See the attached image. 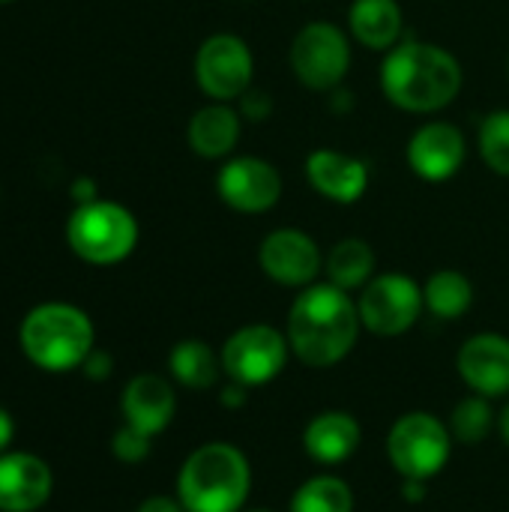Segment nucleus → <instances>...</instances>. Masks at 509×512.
<instances>
[{"mask_svg":"<svg viewBox=\"0 0 509 512\" xmlns=\"http://www.w3.org/2000/svg\"><path fill=\"white\" fill-rule=\"evenodd\" d=\"M360 330L363 321L357 300L333 282H315L303 288L294 297L285 321L291 354L309 369L339 366L357 348Z\"/></svg>","mask_w":509,"mask_h":512,"instance_id":"1","label":"nucleus"},{"mask_svg":"<svg viewBox=\"0 0 509 512\" xmlns=\"http://www.w3.org/2000/svg\"><path fill=\"white\" fill-rule=\"evenodd\" d=\"M384 96L408 114H435L447 108L465 81L462 63L441 45L402 39L381 60Z\"/></svg>","mask_w":509,"mask_h":512,"instance_id":"2","label":"nucleus"},{"mask_svg":"<svg viewBox=\"0 0 509 512\" xmlns=\"http://www.w3.org/2000/svg\"><path fill=\"white\" fill-rule=\"evenodd\" d=\"M252 492L249 456L228 441L195 447L177 471V498L186 512H240Z\"/></svg>","mask_w":509,"mask_h":512,"instance_id":"3","label":"nucleus"},{"mask_svg":"<svg viewBox=\"0 0 509 512\" xmlns=\"http://www.w3.org/2000/svg\"><path fill=\"white\" fill-rule=\"evenodd\" d=\"M18 339L24 357L51 375L81 369L96 348L90 315L72 303H42L30 309L21 321Z\"/></svg>","mask_w":509,"mask_h":512,"instance_id":"4","label":"nucleus"},{"mask_svg":"<svg viewBox=\"0 0 509 512\" xmlns=\"http://www.w3.org/2000/svg\"><path fill=\"white\" fill-rule=\"evenodd\" d=\"M66 240L81 261L93 267H111L135 252L138 222L123 204L96 198L75 207L66 222Z\"/></svg>","mask_w":509,"mask_h":512,"instance_id":"5","label":"nucleus"},{"mask_svg":"<svg viewBox=\"0 0 509 512\" xmlns=\"http://www.w3.org/2000/svg\"><path fill=\"white\" fill-rule=\"evenodd\" d=\"M453 444L447 420L429 411H408L387 432V459L402 480L429 483L450 465Z\"/></svg>","mask_w":509,"mask_h":512,"instance_id":"6","label":"nucleus"},{"mask_svg":"<svg viewBox=\"0 0 509 512\" xmlns=\"http://www.w3.org/2000/svg\"><path fill=\"white\" fill-rule=\"evenodd\" d=\"M222 372L228 381H237L249 390L273 384L291 357V345L285 330H276L273 324H246L237 327L225 345L219 348Z\"/></svg>","mask_w":509,"mask_h":512,"instance_id":"7","label":"nucleus"},{"mask_svg":"<svg viewBox=\"0 0 509 512\" xmlns=\"http://www.w3.org/2000/svg\"><path fill=\"white\" fill-rule=\"evenodd\" d=\"M297 81L309 90H336L351 69V39L333 21H309L297 30L288 51Z\"/></svg>","mask_w":509,"mask_h":512,"instance_id":"8","label":"nucleus"},{"mask_svg":"<svg viewBox=\"0 0 509 512\" xmlns=\"http://www.w3.org/2000/svg\"><path fill=\"white\" fill-rule=\"evenodd\" d=\"M363 330L381 339L405 336L426 312L423 285L408 273H375L357 297Z\"/></svg>","mask_w":509,"mask_h":512,"instance_id":"9","label":"nucleus"},{"mask_svg":"<svg viewBox=\"0 0 509 512\" xmlns=\"http://www.w3.org/2000/svg\"><path fill=\"white\" fill-rule=\"evenodd\" d=\"M255 78V57L237 33H213L195 54V81L210 102H237Z\"/></svg>","mask_w":509,"mask_h":512,"instance_id":"10","label":"nucleus"},{"mask_svg":"<svg viewBox=\"0 0 509 512\" xmlns=\"http://www.w3.org/2000/svg\"><path fill=\"white\" fill-rule=\"evenodd\" d=\"M258 267L270 282L303 291L318 282L324 255L312 234L300 228H276L258 246Z\"/></svg>","mask_w":509,"mask_h":512,"instance_id":"11","label":"nucleus"},{"mask_svg":"<svg viewBox=\"0 0 509 512\" xmlns=\"http://www.w3.org/2000/svg\"><path fill=\"white\" fill-rule=\"evenodd\" d=\"M219 198L243 216L267 213L282 198V174L261 156H234L216 174Z\"/></svg>","mask_w":509,"mask_h":512,"instance_id":"12","label":"nucleus"},{"mask_svg":"<svg viewBox=\"0 0 509 512\" xmlns=\"http://www.w3.org/2000/svg\"><path fill=\"white\" fill-rule=\"evenodd\" d=\"M465 135L447 120H429L408 138V165L426 183H447L465 165Z\"/></svg>","mask_w":509,"mask_h":512,"instance_id":"13","label":"nucleus"},{"mask_svg":"<svg viewBox=\"0 0 509 512\" xmlns=\"http://www.w3.org/2000/svg\"><path fill=\"white\" fill-rule=\"evenodd\" d=\"M456 372L477 396H509V339L504 333H477L465 339L456 354Z\"/></svg>","mask_w":509,"mask_h":512,"instance_id":"14","label":"nucleus"},{"mask_svg":"<svg viewBox=\"0 0 509 512\" xmlns=\"http://www.w3.org/2000/svg\"><path fill=\"white\" fill-rule=\"evenodd\" d=\"M303 171L309 186L333 204H357L369 189V165L333 147L312 150Z\"/></svg>","mask_w":509,"mask_h":512,"instance_id":"15","label":"nucleus"},{"mask_svg":"<svg viewBox=\"0 0 509 512\" xmlns=\"http://www.w3.org/2000/svg\"><path fill=\"white\" fill-rule=\"evenodd\" d=\"M120 411H123L126 426L156 438L174 423L177 393L168 378H162L156 372H141V375L129 378V384L123 387Z\"/></svg>","mask_w":509,"mask_h":512,"instance_id":"16","label":"nucleus"},{"mask_svg":"<svg viewBox=\"0 0 509 512\" xmlns=\"http://www.w3.org/2000/svg\"><path fill=\"white\" fill-rule=\"evenodd\" d=\"M54 474L33 453L0 456V512H36L51 498Z\"/></svg>","mask_w":509,"mask_h":512,"instance_id":"17","label":"nucleus"},{"mask_svg":"<svg viewBox=\"0 0 509 512\" xmlns=\"http://www.w3.org/2000/svg\"><path fill=\"white\" fill-rule=\"evenodd\" d=\"M363 444L360 420L351 411H321L303 429V453L324 468L345 465Z\"/></svg>","mask_w":509,"mask_h":512,"instance_id":"18","label":"nucleus"},{"mask_svg":"<svg viewBox=\"0 0 509 512\" xmlns=\"http://www.w3.org/2000/svg\"><path fill=\"white\" fill-rule=\"evenodd\" d=\"M240 117H243L240 108H234L231 102H210V105L198 108L186 126V141H189L192 153H198L201 159L231 156L240 141V132H243Z\"/></svg>","mask_w":509,"mask_h":512,"instance_id":"19","label":"nucleus"},{"mask_svg":"<svg viewBox=\"0 0 509 512\" xmlns=\"http://www.w3.org/2000/svg\"><path fill=\"white\" fill-rule=\"evenodd\" d=\"M348 30L369 51L387 54L402 42V6L396 0H354L348 9Z\"/></svg>","mask_w":509,"mask_h":512,"instance_id":"20","label":"nucleus"},{"mask_svg":"<svg viewBox=\"0 0 509 512\" xmlns=\"http://www.w3.org/2000/svg\"><path fill=\"white\" fill-rule=\"evenodd\" d=\"M168 372L186 390H213L225 375L222 357L204 339H180L168 354Z\"/></svg>","mask_w":509,"mask_h":512,"instance_id":"21","label":"nucleus"},{"mask_svg":"<svg viewBox=\"0 0 509 512\" xmlns=\"http://www.w3.org/2000/svg\"><path fill=\"white\" fill-rule=\"evenodd\" d=\"M375 249L360 240V237H345L339 240L327 255H324V273L327 282H333L336 288L354 294L363 291L372 276H375Z\"/></svg>","mask_w":509,"mask_h":512,"instance_id":"22","label":"nucleus"},{"mask_svg":"<svg viewBox=\"0 0 509 512\" xmlns=\"http://www.w3.org/2000/svg\"><path fill=\"white\" fill-rule=\"evenodd\" d=\"M423 303L438 321H459L474 306V285L459 270H438L423 282Z\"/></svg>","mask_w":509,"mask_h":512,"instance_id":"23","label":"nucleus"},{"mask_svg":"<svg viewBox=\"0 0 509 512\" xmlns=\"http://www.w3.org/2000/svg\"><path fill=\"white\" fill-rule=\"evenodd\" d=\"M288 512H354V489L339 474H315L297 486Z\"/></svg>","mask_w":509,"mask_h":512,"instance_id":"24","label":"nucleus"},{"mask_svg":"<svg viewBox=\"0 0 509 512\" xmlns=\"http://www.w3.org/2000/svg\"><path fill=\"white\" fill-rule=\"evenodd\" d=\"M447 426H450L456 444L477 447V444H483V441L495 432V426H498V411L492 408V399L471 393V396H465V399L450 411Z\"/></svg>","mask_w":509,"mask_h":512,"instance_id":"25","label":"nucleus"},{"mask_svg":"<svg viewBox=\"0 0 509 512\" xmlns=\"http://www.w3.org/2000/svg\"><path fill=\"white\" fill-rule=\"evenodd\" d=\"M477 147L492 174L509 177V108H498L483 117Z\"/></svg>","mask_w":509,"mask_h":512,"instance_id":"26","label":"nucleus"},{"mask_svg":"<svg viewBox=\"0 0 509 512\" xmlns=\"http://www.w3.org/2000/svg\"><path fill=\"white\" fill-rule=\"evenodd\" d=\"M150 450H153V438L138 432V429H132V426H126V423L111 438V453L123 465H141L150 456Z\"/></svg>","mask_w":509,"mask_h":512,"instance_id":"27","label":"nucleus"},{"mask_svg":"<svg viewBox=\"0 0 509 512\" xmlns=\"http://www.w3.org/2000/svg\"><path fill=\"white\" fill-rule=\"evenodd\" d=\"M237 102H240V114H243L246 120H255V123L267 120L270 111H273V99H270V93H264V90H252V87H249Z\"/></svg>","mask_w":509,"mask_h":512,"instance_id":"28","label":"nucleus"},{"mask_svg":"<svg viewBox=\"0 0 509 512\" xmlns=\"http://www.w3.org/2000/svg\"><path fill=\"white\" fill-rule=\"evenodd\" d=\"M81 369H84V375H87L90 381H105V378L114 372V360H111V354H108V351L93 348Z\"/></svg>","mask_w":509,"mask_h":512,"instance_id":"29","label":"nucleus"},{"mask_svg":"<svg viewBox=\"0 0 509 512\" xmlns=\"http://www.w3.org/2000/svg\"><path fill=\"white\" fill-rule=\"evenodd\" d=\"M246 402H249V387H243V384H237V381H228V384L219 390V405H222L225 411H240V408H246Z\"/></svg>","mask_w":509,"mask_h":512,"instance_id":"30","label":"nucleus"},{"mask_svg":"<svg viewBox=\"0 0 509 512\" xmlns=\"http://www.w3.org/2000/svg\"><path fill=\"white\" fill-rule=\"evenodd\" d=\"M135 512H186L183 510V504H180V498L174 495H150V498H144L141 504H138V510Z\"/></svg>","mask_w":509,"mask_h":512,"instance_id":"31","label":"nucleus"},{"mask_svg":"<svg viewBox=\"0 0 509 512\" xmlns=\"http://www.w3.org/2000/svg\"><path fill=\"white\" fill-rule=\"evenodd\" d=\"M426 480H402V498L408 501V504H423L426 501Z\"/></svg>","mask_w":509,"mask_h":512,"instance_id":"32","label":"nucleus"},{"mask_svg":"<svg viewBox=\"0 0 509 512\" xmlns=\"http://www.w3.org/2000/svg\"><path fill=\"white\" fill-rule=\"evenodd\" d=\"M15 438V420L6 408H0V456L9 453V444Z\"/></svg>","mask_w":509,"mask_h":512,"instance_id":"33","label":"nucleus"},{"mask_svg":"<svg viewBox=\"0 0 509 512\" xmlns=\"http://www.w3.org/2000/svg\"><path fill=\"white\" fill-rule=\"evenodd\" d=\"M495 432H498V438L509 447V399L501 405V411H498V426H495Z\"/></svg>","mask_w":509,"mask_h":512,"instance_id":"34","label":"nucleus"},{"mask_svg":"<svg viewBox=\"0 0 509 512\" xmlns=\"http://www.w3.org/2000/svg\"><path fill=\"white\" fill-rule=\"evenodd\" d=\"M240 512H276V510H264V507H255V510H240Z\"/></svg>","mask_w":509,"mask_h":512,"instance_id":"35","label":"nucleus"},{"mask_svg":"<svg viewBox=\"0 0 509 512\" xmlns=\"http://www.w3.org/2000/svg\"><path fill=\"white\" fill-rule=\"evenodd\" d=\"M3 3H12V0H0V6H3Z\"/></svg>","mask_w":509,"mask_h":512,"instance_id":"36","label":"nucleus"}]
</instances>
